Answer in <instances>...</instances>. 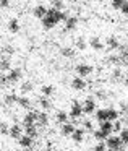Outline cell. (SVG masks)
I'll return each instance as SVG.
<instances>
[{
  "label": "cell",
  "instance_id": "c3c4849f",
  "mask_svg": "<svg viewBox=\"0 0 128 151\" xmlns=\"http://www.w3.org/2000/svg\"><path fill=\"white\" fill-rule=\"evenodd\" d=\"M54 151H60V150H54Z\"/></svg>",
  "mask_w": 128,
  "mask_h": 151
},
{
  "label": "cell",
  "instance_id": "8fae6325",
  "mask_svg": "<svg viewBox=\"0 0 128 151\" xmlns=\"http://www.w3.org/2000/svg\"><path fill=\"white\" fill-rule=\"evenodd\" d=\"M89 46H91L94 50H97V52L104 49V44H102V41L99 39V37H91V41H89Z\"/></svg>",
  "mask_w": 128,
  "mask_h": 151
},
{
  "label": "cell",
  "instance_id": "1f68e13d",
  "mask_svg": "<svg viewBox=\"0 0 128 151\" xmlns=\"http://www.w3.org/2000/svg\"><path fill=\"white\" fill-rule=\"evenodd\" d=\"M63 0H52V8H55V10H59V12H62V8H63Z\"/></svg>",
  "mask_w": 128,
  "mask_h": 151
},
{
  "label": "cell",
  "instance_id": "ee69618b",
  "mask_svg": "<svg viewBox=\"0 0 128 151\" xmlns=\"http://www.w3.org/2000/svg\"><path fill=\"white\" fill-rule=\"evenodd\" d=\"M8 5H10V0H0V7H8Z\"/></svg>",
  "mask_w": 128,
  "mask_h": 151
},
{
  "label": "cell",
  "instance_id": "e0dca14e",
  "mask_svg": "<svg viewBox=\"0 0 128 151\" xmlns=\"http://www.w3.org/2000/svg\"><path fill=\"white\" fill-rule=\"evenodd\" d=\"M83 138H84V132H83L81 128H76V130L73 132V135H72V140L76 141V143H81Z\"/></svg>",
  "mask_w": 128,
  "mask_h": 151
},
{
  "label": "cell",
  "instance_id": "7402d4cb",
  "mask_svg": "<svg viewBox=\"0 0 128 151\" xmlns=\"http://www.w3.org/2000/svg\"><path fill=\"white\" fill-rule=\"evenodd\" d=\"M76 23H78V20H76L75 17H70L68 20L65 21V28L68 31H72V29H75V28H76Z\"/></svg>",
  "mask_w": 128,
  "mask_h": 151
},
{
  "label": "cell",
  "instance_id": "52a82bcc",
  "mask_svg": "<svg viewBox=\"0 0 128 151\" xmlns=\"http://www.w3.org/2000/svg\"><path fill=\"white\" fill-rule=\"evenodd\" d=\"M84 86H86V81H84V78H81V76H75V78L72 80V88L76 89V91L84 89Z\"/></svg>",
  "mask_w": 128,
  "mask_h": 151
},
{
  "label": "cell",
  "instance_id": "74e56055",
  "mask_svg": "<svg viewBox=\"0 0 128 151\" xmlns=\"http://www.w3.org/2000/svg\"><path fill=\"white\" fill-rule=\"evenodd\" d=\"M125 4V0H112V7L114 8H122Z\"/></svg>",
  "mask_w": 128,
  "mask_h": 151
},
{
  "label": "cell",
  "instance_id": "30bf717a",
  "mask_svg": "<svg viewBox=\"0 0 128 151\" xmlns=\"http://www.w3.org/2000/svg\"><path fill=\"white\" fill-rule=\"evenodd\" d=\"M55 24H57V21H55V18H54V17H49V15H47V17L42 18V26L46 28V29H52Z\"/></svg>",
  "mask_w": 128,
  "mask_h": 151
},
{
  "label": "cell",
  "instance_id": "6da1fadb",
  "mask_svg": "<svg viewBox=\"0 0 128 151\" xmlns=\"http://www.w3.org/2000/svg\"><path fill=\"white\" fill-rule=\"evenodd\" d=\"M105 145H107V148L110 151H115V150H118V148L123 145V141H122L120 137H115V135L112 137V135H110V137L107 138V143H105Z\"/></svg>",
  "mask_w": 128,
  "mask_h": 151
},
{
  "label": "cell",
  "instance_id": "f35d334b",
  "mask_svg": "<svg viewBox=\"0 0 128 151\" xmlns=\"http://www.w3.org/2000/svg\"><path fill=\"white\" fill-rule=\"evenodd\" d=\"M4 52L7 54V55H13V54H15V49H13L11 46H5V47H4Z\"/></svg>",
  "mask_w": 128,
  "mask_h": 151
},
{
  "label": "cell",
  "instance_id": "484cf974",
  "mask_svg": "<svg viewBox=\"0 0 128 151\" xmlns=\"http://www.w3.org/2000/svg\"><path fill=\"white\" fill-rule=\"evenodd\" d=\"M15 102H18V96L16 94L11 93V94L5 96V104H7V106H11V104H15Z\"/></svg>",
  "mask_w": 128,
  "mask_h": 151
},
{
  "label": "cell",
  "instance_id": "5bb4252c",
  "mask_svg": "<svg viewBox=\"0 0 128 151\" xmlns=\"http://www.w3.org/2000/svg\"><path fill=\"white\" fill-rule=\"evenodd\" d=\"M34 17H37V18L42 20L44 17H47V8L44 7V5H37V7L34 8Z\"/></svg>",
  "mask_w": 128,
  "mask_h": 151
},
{
  "label": "cell",
  "instance_id": "9a60e30c",
  "mask_svg": "<svg viewBox=\"0 0 128 151\" xmlns=\"http://www.w3.org/2000/svg\"><path fill=\"white\" fill-rule=\"evenodd\" d=\"M75 130H76L75 125L70 124V122H67V124H63V125H62V133H63V135H67V137H68V135H73V132H75Z\"/></svg>",
  "mask_w": 128,
  "mask_h": 151
},
{
  "label": "cell",
  "instance_id": "b9f144b4",
  "mask_svg": "<svg viewBox=\"0 0 128 151\" xmlns=\"http://www.w3.org/2000/svg\"><path fill=\"white\" fill-rule=\"evenodd\" d=\"M112 76H114L115 80H120L122 78V72H120V70H114V75H112Z\"/></svg>",
  "mask_w": 128,
  "mask_h": 151
},
{
  "label": "cell",
  "instance_id": "bcb514c9",
  "mask_svg": "<svg viewBox=\"0 0 128 151\" xmlns=\"http://www.w3.org/2000/svg\"><path fill=\"white\" fill-rule=\"evenodd\" d=\"M125 85L128 86V76H127V78H125Z\"/></svg>",
  "mask_w": 128,
  "mask_h": 151
},
{
  "label": "cell",
  "instance_id": "3957f363",
  "mask_svg": "<svg viewBox=\"0 0 128 151\" xmlns=\"http://www.w3.org/2000/svg\"><path fill=\"white\" fill-rule=\"evenodd\" d=\"M76 73H78V76H81V78H86V76H89L92 73V67L88 65V63H81V65L76 67Z\"/></svg>",
  "mask_w": 128,
  "mask_h": 151
},
{
  "label": "cell",
  "instance_id": "603a6c76",
  "mask_svg": "<svg viewBox=\"0 0 128 151\" xmlns=\"http://www.w3.org/2000/svg\"><path fill=\"white\" fill-rule=\"evenodd\" d=\"M39 104H41V107H42V111H49L50 109V101H49V98L47 96H42V98L39 99Z\"/></svg>",
  "mask_w": 128,
  "mask_h": 151
},
{
  "label": "cell",
  "instance_id": "9c48e42d",
  "mask_svg": "<svg viewBox=\"0 0 128 151\" xmlns=\"http://www.w3.org/2000/svg\"><path fill=\"white\" fill-rule=\"evenodd\" d=\"M10 70H11L10 57H2L0 59V72H10Z\"/></svg>",
  "mask_w": 128,
  "mask_h": 151
},
{
  "label": "cell",
  "instance_id": "cb8c5ba5",
  "mask_svg": "<svg viewBox=\"0 0 128 151\" xmlns=\"http://www.w3.org/2000/svg\"><path fill=\"white\" fill-rule=\"evenodd\" d=\"M18 104H20L23 109H29V107H31V101L26 98V96H21V98H18Z\"/></svg>",
  "mask_w": 128,
  "mask_h": 151
},
{
  "label": "cell",
  "instance_id": "d590c367",
  "mask_svg": "<svg viewBox=\"0 0 128 151\" xmlns=\"http://www.w3.org/2000/svg\"><path fill=\"white\" fill-rule=\"evenodd\" d=\"M120 138L123 143H128V128H125V130L120 132Z\"/></svg>",
  "mask_w": 128,
  "mask_h": 151
},
{
  "label": "cell",
  "instance_id": "7c38bea8",
  "mask_svg": "<svg viewBox=\"0 0 128 151\" xmlns=\"http://www.w3.org/2000/svg\"><path fill=\"white\" fill-rule=\"evenodd\" d=\"M96 114V119H97V122L101 124V122H105L109 120V115H107V109H99V111L94 112Z\"/></svg>",
  "mask_w": 128,
  "mask_h": 151
},
{
  "label": "cell",
  "instance_id": "7dc6e473",
  "mask_svg": "<svg viewBox=\"0 0 128 151\" xmlns=\"http://www.w3.org/2000/svg\"><path fill=\"white\" fill-rule=\"evenodd\" d=\"M18 151H24V148H21V150H18Z\"/></svg>",
  "mask_w": 128,
  "mask_h": 151
},
{
  "label": "cell",
  "instance_id": "f546056e",
  "mask_svg": "<svg viewBox=\"0 0 128 151\" xmlns=\"http://www.w3.org/2000/svg\"><path fill=\"white\" fill-rule=\"evenodd\" d=\"M41 91H42L44 96H47V98H49V96H52V93H54V86L52 85H46V86H42V89H41Z\"/></svg>",
  "mask_w": 128,
  "mask_h": 151
},
{
  "label": "cell",
  "instance_id": "ab89813d",
  "mask_svg": "<svg viewBox=\"0 0 128 151\" xmlns=\"http://www.w3.org/2000/svg\"><path fill=\"white\" fill-rule=\"evenodd\" d=\"M109 62H110V63H118V62H120V57H118V55H110V57H109Z\"/></svg>",
  "mask_w": 128,
  "mask_h": 151
},
{
  "label": "cell",
  "instance_id": "ffe728a7",
  "mask_svg": "<svg viewBox=\"0 0 128 151\" xmlns=\"http://www.w3.org/2000/svg\"><path fill=\"white\" fill-rule=\"evenodd\" d=\"M37 124L42 125V127L49 124V115H47V112H39L37 114Z\"/></svg>",
  "mask_w": 128,
  "mask_h": 151
},
{
  "label": "cell",
  "instance_id": "2e32d148",
  "mask_svg": "<svg viewBox=\"0 0 128 151\" xmlns=\"http://www.w3.org/2000/svg\"><path fill=\"white\" fill-rule=\"evenodd\" d=\"M107 47L110 50H114V49H118L120 47V44H118V39L115 36H109L107 37Z\"/></svg>",
  "mask_w": 128,
  "mask_h": 151
},
{
  "label": "cell",
  "instance_id": "4fadbf2b",
  "mask_svg": "<svg viewBox=\"0 0 128 151\" xmlns=\"http://www.w3.org/2000/svg\"><path fill=\"white\" fill-rule=\"evenodd\" d=\"M18 143H20L21 148H31V145H33V138L28 137V135H23V137L18 140Z\"/></svg>",
  "mask_w": 128,
  "mask_h": 151
},
{
  "label": "cell",
  "instance_id": "e575fe53",
  "mask_svg": "<svg viewBox=\"0 0 128 151\" xmlns=\"http://www.w3.org/2000/svg\"><path fill=\"white\" fill-rule=\"evenodd\" d=\"M105 150H107V145H105L104 141H99V143L94 146V150H92V151H105Z\"/></svg>",
  "mask_w": 128,
  "mask_h": 151
},
{
  "label": "cell",
  "instance_id": "d6a6232c",
  "mask_svg": "<svg viewBox=\"0 0 128 151\" xmlns=\"http://www.w3.org/2000/svg\"><path fill=\"white\" fill-rule=\"evenodd\" d=\"M33 91V85H31V83H23V85H21V93H23V94H26V93H31Z\"/></svg>",
  "mask_w": 128,
  "mask_h": 151
},
{
  "label": "cell",
  "instance_id": "d4e9b609",
  "mask_svg": "<svg viewBox=\"0 0 128 151\" xmlns=\"http://www.w3.org/2000/svg\"><path fill=\"white\" fill-rule=\"evenodd\" d=\"M68 115L70 114H67V112H63V111H59L57 112V122H60V124H67V120H68Z\"/></svg>",
  "mask_w": 128,
  "mask_h": 151
},
{
  "label": "cell",
  "instance_id": "7bdbcfd3",
  "mask_svg": "<svg viewBox=\"0 0 128 151\" xmlns=\"http://www.w3.org/2000/svg\"><path fill=\"white\" fill-rule=\"evenodd\" d=\"M120 10H122V13H123V15H128V2H125L123 7H122Z\"/></svg>",
  "mask_w": 128,
  "mask_h": 151
},
{
  "label": "cell",
  "instance_id": "4dcf8cb0",
  "mask_svg": "<svg viewBox=\"0 0 128 151\" xmlns=\"http://www.w3.org/2000/svg\"><path fill=\"white\" fill-rule=\"evenodd\" d=\"M0 133L2 135H10V127L7 122H0Z\"/></svg>",
  "mask_w": 128,
  "mask_h": 151
},
{
  "label": "cell",
  "instance_id": "60d3db41",
  "mask_svg": "<svg viewBox=\"0 0 128 151\" xmlns=\"http://www.w3.org/2000/svg\"><path fill=\"white\" fill-rule=\"evenodd\" d=\"M114 130H115V132H122V124H120L118 120L114 122Z\"/></svg>",
  "mask_w": 128,
  "mask_h": 151
},
{
  "label": "cell",
  "instance_id": "8d00e7d4",
  "mask_svg": "<svg viewBox=\"0 0 128 151\" xmlns=\"http://www.w3.org/2000/svg\"><path fill=\"white\" fill-rule=\"evenodd\" d=\"M8 83V78H7V75H4V73L0 72V88H4L5 85Z\"/></svg>",
  "mask_w": 128,
  "mask_h": 151
},
{
  "label": "cell",
  "instance_id": "836d02e7",
  "mask_svg": "<svg viewBox=\"0 0 128 151\" xmlns=\"http://www.w3.org/2000/svg\"><path fill=\"white\" fill-rule=\"evenodd\" d=\"M76 47H78L79 50H84L86 47H88V44H86V41L83 39V37H79V39H76Z\"/></svg>",
  "mask_w": 128,
  "mask_h": 151
},
{
  "label": "cell",
  "instance_id": "f1b7e54d",
  "mask_svg": "<svg viewBox=\"0 0 128 151\" xmlns=\"http://www.w3.org/2000/svg\"><path fill=\"white\" fill-rule=\"evenodd\" d=\"M107 115H109V120L110 122H115L118 119V111H115V109H107Z\"/></svg>",
  "mask_w": 128,
  "mask_h": 151
},
{
  "label": "cell",
  "instance_id": "7a4b0ae2",
  "mask_svg": "<svg viewBox=\"0 0 128 151\" xmlns=\"http://www.w3.org/2000/svg\"><path fill=\"white\" fill-rule=\"evenodd\" d=\"M83 114H84L83 106L79 104L78 101H73L72 102V111H70V117H72V119H78V117H81Z\"/></svg>",
  "mask_w": 128,
  "mask_h": 151
},
{
  "label": "cell",
  "instance_id": "f6af8a7d",
  "mask_svg": "<svg viewBox=\"0 0 128 151\" xmlns=\"http://www.w3.org/2000/svg\"><path fill=\"white\" fill-rule=\"evenodd\" d=\"M83 125H84V128H86V130H92V124H91V122H88V120H86Z\"/></svg>",
  "mask_w": 128,
  "mask_h": 151
},
{
  "label": "cell",
  "instance_id": "5b68a950",
  "mask_svg": "<svg viewBox=\"0 0 128 151\" xmlns=\"http://www.w3.org/2000/svg\"><path fill=\"white\" fill-rule=\"evenodd\" d=\"M23 137V127L18 124H13L10 127V138H15V140H20Z\"/></svg>",
  "mask_w": 128,
  "mask_h": 151
},
{
  "label": "cell",
  "instance_id": "4316f807",
  "mask_svg": "<svg viewBox=\"0 0 128 151\" xmlns=\"http://www.w3.org/2000/svg\"><path fill=\"white\" fill-rule=\"evenodd\" d=\"M24 130H26V135H28V137H31V138H36V137H37V128H36V125L26 127Z\"/></svg>",
  "mask_w": 128,
  "mask_h": 151
},
{
  "label": "cell",
  "instance_id": "ba28073f",
  "mask_svg": "<svg viewBox=\"0 0 128 151\" xmlns=\"http://www.w3.org/2000/svg\"><path fill=\"white\" fill-rule=\"evenodd\" d=\"M83 111H84V114H92V112H96V102L92 98H88L84 101V106H83Z\"/></svg>",
  "mask_w": 128,
  "mask_h": 151
},
{
  "label": "cell",
  "instance_id": "ac0fdd59",
  "mask_svg": "<svg viewBox=\"0 0 128 151\" xmlns=\"http://www.w3.org/2000/svg\"><path fill=\"white\" fill-rule=\"evenodd\" d=\"M101 130H104V132H107L109 135L114 132V122H110V120H105V122H101Z\"/></svg>",
  "mask_w": 128,
  "mask_h": 151
},
{
  "label": "cell",
  "instance_id": "44dd1931",
  "mask_svg": "<svg viewBox=\"0 0 128 151\" xmlns=\"http://www.w3.org/2000/svg\"><path fill=\"white\" fill-rule=\"evenodd\" d=\"M8 29H10L11 33H18V31H20V21H18L16 18L10 20V23H8Z\"/></svg>",
  "mask_w": 128,
  "mask_h": 151
},
{
  "label": "cell",
  "instance_id": "277c9868",
  "mask_svg": "<svg viewBox=\"0 0 128 151\" xmlns=\"http://www.w3.org/2000/svg\"><path fill=\"white\" fill-rule=\"evenodd\" d=\"M37 114H39V112H34V111L28 112L26 117L23 119L24 128H26V127H31V125H36V122H37Z\"/></svg>",
  "mask_w": 128,
  "mask_h": 151
},
{
  "label": "cell",
  "instance_id": "83f0119b",
  "mask_svg": "<svg viewBox=\"0 0 128 151\" xmlns=\"http://www.w3.org/2000/svg\"><path fill=\"white\" fill-rule=\"evenodd\" d=\"M62 55L63 57H75V49L73 47H62Z\"/></svg>",
  "mask_w": 128,
  "mask_h": 151
},
{
  "label": "cell",
  "instance_id": "8992f818",
  "mask_svg": "<svg viewBox=\"0 0 128 151\" xmlns=\"http://www.w3.org/2000/svg\"><path fill=\"white\" fill-rule=\"evenodd\" d=\"M21 75H23V72H21L20 68H11V70H10V73L7 75L8 83H16L18 80L21 78Z\"/></svg>",
  "mask_w": 128,
  "mask_h": 151
},
{
  "label": "cell",
  "instance_id": "d6986e66",
  "mask_svg": "<svg viewBox=\"0 0 128 151\" xmlns=\"http://www.w3.org/2000/svg\"><path fill=\"white\" fill-rule=\"evenodd\" d=\"M110 137V135L107 133V132H104V130H101V128H99V130H96L94 132V138L97 141H104V140H107V138Z\"/></svg>",
  "mask_w": 128,
  "mask_h": 151
}]
</instances>
